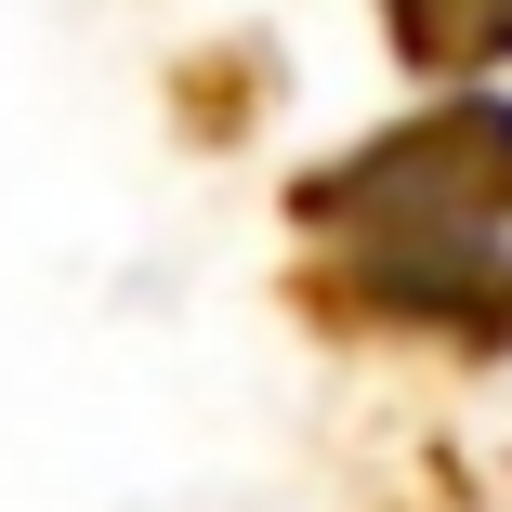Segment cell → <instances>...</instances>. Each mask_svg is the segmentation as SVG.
<instances>
[{"label":"cell","mask_w":512,"mask_h":512,"mask_svg":"<svg viewBox=\"0 0 512 512\" xmlns=\"http://www.w3.org/2000/svg\"><path fill=\"white\" fill-rule=\"evenodd\" d=\"M289 302L329 342L512 368V92L447 79L342 158L289 171Z\"/></svg>","instance_id":"6da1fadb"},{"label":"cell","mask_w":512,"mask_h":512,"mask_svg":"<svg viewBox=\"0 0 512 512\" xmlns=\"http://www.w3.org/2000/svg\"><path fill=\"white\" fill-rule=\"evenodd\" d=\"M368 14H381V53L421 79V92L512 66V0H368Z\"/></svg>","instance_id":"7a4b0ae2"}]
</instances>
